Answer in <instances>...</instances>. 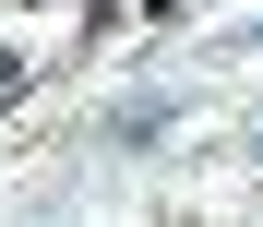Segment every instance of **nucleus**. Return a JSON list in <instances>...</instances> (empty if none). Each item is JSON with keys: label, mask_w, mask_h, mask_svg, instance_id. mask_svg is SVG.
I'll return each instance as SVG.
<instances>
[{"label": "nucleus", "mask_w": 263, "mask_h": 227, "mask_svg": "<svg viewBox=\"0 0 263 227\" xmlns=\"http://www.w3.org/2000/svg\"><path fill=\"white\" fill-rule=\"evenodd\" d=\"M12 84H24V60H12V48H0V96H12Z\"/></svg>", "instance_id": "1"}]
</instances>
